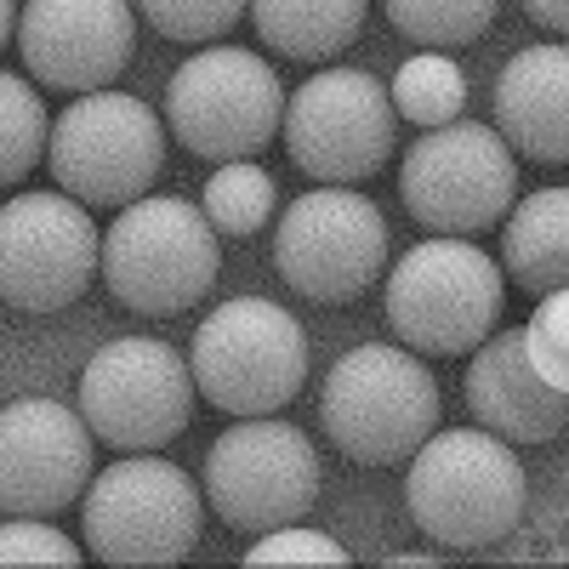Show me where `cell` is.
Here are the masks:
<instances>
[{"label": "cell", "instance_id": "cell-1", "mask_svg": "<svg viewBox=\"0 0 569 569\" xmlns=\"http://www.w3.org/2000/svg\"><path fill=\"white\" fill-rule=\"evenodd\" d=\"M525 467L507 450V439L485 427H450L427 433L410 450L405 507L410 525L439 547H496L525 518Z\"/></svg>", "mask_w": 569, "mask_h": 569}, {"label": "cell", "instance_id": "cell-2", "mask_svg": "<svg viewBox=\"0 0 569 569\" xmlns=\"http://www.w3.org/2000/svg\"><path fill=\"white\" fill-rule=\"evenodd\" d=\"M98 273L109 297L137 313H182L194 308L222 273V233L188 200L154 194L120 206L114 228L98 246Z\"/></svg>", "mask_w": 569, "mask_h": 569}, {"label": "cell", "instance_id": "cell-3", "mask_svg": "<svg viewBox=\"0 0 569 569\" xmlns=\"http://www.w3.org/2000/svg\"><path fill=\"white\" fill-rule=\"evenodd\" d=\"M507 308V279L490 251L472 240H433L410 246L388 273V325L410 353H472Z\"/></svg>", "mask_w": 569, "mask_h": 569}, {"label": "cell", "instance_id": "cell-4", "mask_svg": "<svg viewBox=\"0 0 569 569\" xmlns=\"http://www.w3.org/2000/svg\"><path fill=\"white\" fill-rule=\"evenodd\" d=\"M325 439L359 467H399L439 427V382L405 348L365 342L342 353L319 393Z\"/></svg>", "mask_w": 569, "mask_h": 569}, {"label": "cell", "instance_id": "cell-5", "mask_svg": "<svg viewBox=\"0 0 569 569\" xmlns=\"http://www.w3.org/2000/svg\"><path fill=\"white\" fill-rule=\"evenodd\" d=\"M46 166L86 211H120L166 171V126L142 98L80 91L46 131Z\"/></svg>", "mask_w": 569, "mask_h": 569}, {"label": "cell", "instance_id": "cell-6", "mask_svg": "<svg viewBox=\"0 0 569 569\" xmlns=\"http://www.w3.org/2000/svg\"><path fill=\"white\" fill-rule=\"evenodd\" d=\"M188 376L228 416H273L308 382V337L284 308L233 297L200 319Z\"/></svg>", "mask_w": 569, "mask_h": 569}, {"label": "cell", "instance_id": "cell-7", "mask_svg": "<svg viewBox=\"0 0 569 569\" xmlns=\"http://www.w3.org/2000/svg\"><path fill=\"white\" fill-rule=\"evenodd\" d=\"M399 200L405 211L450 240L501 228V217L518 200V160L501 142V131L479 120H445L427 126V137L410 142L399 160Z\"/></svg>", "mask_w": 569, "mask_h": 569}, {"label": "cell", "instance_id": "cell-8", "mask_svg": "<svg viewBox=\"0 0 569 569\" xmlns=\"http://www.w3.org/2000/svg\"><path fill=\"white\" fill-rule=\"evenodd\" d=\"M284 86L279 74L240 46H206L166 86V126L200 160H257L279 137Z\"/></svg>", "mask_w": 569, "mask_h": 569}, {"label": "cell", "instance_id": "cell-9", "mask_svg": "<svg viewBox=\"0 0 569 569\" xmlns=\"http://www.w3.org/2000/svg\"><path fill=\"white\" fill-rule=\"evenodd\" d=\"M86 547L103 563H182L200 541L194 479L149 450L103 467L86 485Z\"/></svg>", "mask_w": 569, "mask_h": 569}, {"label": "cell", "instance_id": "cell-10", "mask_svg": "<svg viewBox=\"0 0 569 569\" xmlns=\"http://www.w3.org/2000/svg\"><path fill=\"white\" fill-rule=\"evenodd\" d=\"M206 501L228 530L246 536L302 525L319 501L313 439L279 416H240L206 456Z\"/></svg>", "mask_w": 569, "mask_h": 569}, {"label": "cell", "instance_id": "cell-11", "mask_svg": "<svg viewBox=\"0 0 569 569\" xmlns=\"http://www.w3.org/2000/svg\"><path fill=\"white\" fill-rule=\"evenodd\" d=\"M273 268L308 302H353L388 268V222L370 194L313 188L291 200L273 228Z\"/></svg>", "mask_w": 569, "mask_h": 569}, {"label": "cell", "instance_id": "cell-12", "mask_svg": "<svg viewBox=\"0 0 569 569\" xmlns=\"http://www.w3.org/2000/svg\"><path fill=\"white\" fill-rule=\"evenodd\" d=\"M284 154L313 182H365L388 166L399 142V114L388 86L365 69H319L284 98Z\"/></svg>", "mask_w": 569, "mask_h": 569}, {"label": "cell", "instance_id": "cell-13", "mask_svg": "<svg viewBox=\"0 0 569 569\" xmlns=\"http://www.w3.org/2000/svg\"><path fill=\"white\" fill-rule=\"evenodd\" d=\"M80 416L109 450H166L194 421V376L154 337H120L80 370Z\"/></svg>", "mask_w": 569, "mask_h": 569}, {"label": "cell", "instance_id": "cell-14", "mask_svg": "<svg viewBox=\"0 0 569 569\" xmlns=\"http://www.w3.org/2000/svg\"><path fill=\"white\" fill-rule=\"evenodd\" d=\"M103 233L69 194H18L0 206V302L58 313L91 291Z\"/></svg>", "mask_w": 569, "mask_h": 569}, {"label": "cell", "instance_id": "cell-15", "mask_svg": "<svg viewBox=\"0 0 569 569\" xmlns=\"http://www.w3.org/2000/svg\"><path fill=\"white\" fill-rule=\"evenodd\" d=\"M91 485V427L58 399H12L0 410V512L52 518Z\"/></svg>", "mask_w": 569, "mask_h": 569}, {"label": "cell", "instance_id": "cell-16", "mask_svg": "<svg viewBox=\"0 0 569 569\" xmlns=\"http://www.w3.org/2000/svg\"><path fill=\"white\" fill-rule=\"evenodd\" d=\"M131 0H29L18 12L23 69L52 91H103L131 63Z\"/></svg>", "mask_w": 569, "mask_h": 569}, {"label": "cell", "instance_id": "cell-17", "mask_svg": "<svg viewBox=\"0 0 569 569\" xmlns=\"http://www.w3.org/2000/svg\"><path fill=\"white\" fill-rule=\"evenodd\" d=\"M467 410L496 439L547 445L569 421V393L525 359V330H490L467 365Z\"/></svg>", "mask_w": 569, "mask_h": 569}, {"label": "cell", "instance_id": "cell-18", "mask_svg": "<svg viewBox=\"0 0 569 569\" xmlns=\"http://www.w3.org/2000/svg\"><path fill=\"white\" fill-rule=\"evenodd\" d=\"M501 142L536 166L569 160V52L563 46H525L496 74Z\"/></svg>", "mask_w": 569, "mask_h": 569}, {"label": "cell", "instance_id": "cell-19", "mask_svg": "<svg viewBox=\"0 0 569 569\" xmlns=\"http://www.w3.org/2000/svg\"><path fill=\"white\" fill-rule=\"evenodd\" d=\"M501 268L530 297L569 284V194L563 188H536V194L512 200V211L501 217Z\"/></svg>", "mask_w": 569, "mask_h": 569}, {"label": "cell", "instance_id": "cell-20", "mask_svg": "<svg viewBox=\"0 0 569 569\" xmlns=\"http://www.w3.org/2000/svg\"><path fill=\"white\" fill-rule=\"evenodd\" d=\"M370 0H251L262 46L291 63H325L348 52L365 29Z\"/></svg>", "mask_w": 569, "mask_h": 569}, {"label": "cell", "instance_id": "cell-21", "mask_svg": "<svg viewBox=\"0 0 569 569\" xmlns=\"http://www.w3.org/2000/svg\"><path fill=\"white\" fill-rule=\"evenodd\" d=\"M388 23L410 40L427 46V52H450V46L479 40L496 23L501 0H382Z\"/></svg>", "mask_w": 569, "mask_h": 569}, {"label": "cell", "instance_id": "cell-22", "mask_svg": "<svg viewBox=\"0 0 569 569\" xmlns=\"http://www.w3.org/2000/svg\"><path fill=\"white\" fill-rule=\"evenodd\" d=\"M217 233H228V240H251V233L268 228L273 217V177L257 166V160H228L211 182H206V206Z\"/></svg>", "mask_w": 569, "mask_h": 569}, {"label": "cell", "instance_id": "cell-23", "mask_svg": "<svg viewBox=\"0 0 569 569\" xmlns=\"http://www.w3.org/2000/svg\"><path fill=\"white\" fill-rule=\"evenodd\" d=\"M461 109H467V74L445 52H416L399 69L393 114H405L416 126H445V120H461Z\"/></svg>", "mask_w": 569, "mask_h": 569}, {"label": "cell", "instance_id": "cell-24", "mask_svg": "<svg viewBox=\"0 0 569 569\" xmlns=\"http://www.w3.org/2000/svg\"><path fill=\"white\" fill-rule=\"evenodd\" d=\"M46 154V103L23 74L0 69V188L23 182Z\"/></svg>", "mask_w": 569, "mask_h": 569}, {"label": "cell", "instance_id": "cell-25", "mask_svg": "<svg viewBox=\"0 0 569 569\" xmlns=\"http://www.w3.org/2000/svg\"><path fill=\"white\" fill-rule=\"evenodd\" d=\"M251 0H137V12L149 18L154 34L166 40H222L233 23L246 18Z\"/></svg>", "mask_w": 569, "mask_h": 569}, {"label": "cell", "instance_id": "cell-26", "mask_svg": "<svg viewBox=\"0 0 569 569\" xmlns=\"http://www.w3.org/2000/svg\"><path fill=\"white\" fill-rule=\"evenodd\" d=\"M525 359L547 376L552 388L569 393V297L563 291L536 297V313L525 325Z\"/></svg>", "mask_w": 569, "mask_h": 569}, {"label": "cell", "instance_id": "cell-27", "mask_svg": "<svg viewBox=\"0 0 569 569\" xmlns=\"http://www.w3.org/2000/svg\"><path fill=\"white\" fill-rule=\"evenodd\" d=\"M0 563H34V569L58 563V569H74L80 563V547L63 530L46 525V518L12 512L7 525H0Z\"/></svg>", "mask_w": 569, "mask_h": 569}, {"label": "cell", "instance_id": "cell-28", "mask_svg": "<svg viewBox=\"0 0 569 569\" xmlns=\"http://www.w3.org/2000/svg\"><path fill=\"white\" fill-rule=\"evenodd\" d=\"M251 569H268V563H325V569H342L348 563V547H337L319 530H302V525H279V530H262V541L246 552Z\"/></svg>", "mask_w": 569, "mask_h": 569}, {"label": "cell", "instance_id": "cell-29", "mask_svg": "<svg viewBox=\"0 0 569 569\" xmlns=\"http://www.w3.org/2000/svg\"><path fill=\"white\" fill-rule=\"evenodd\" d=\"M518 7H525L547 34H563L569 29V0H518Z\"/></svg>", "mask_w": 569, "mask_h": 569}, {"label": "cell", "instance_id": "cell-30", "mask_svg": "<svg viewBox=\"0 0 569 569\" xmlns=\"http://www.w3.org/2000/svg\"><path fill=\"white\" fill-rule=\"evenodd\" d=\"M18 34V0H0V46Z\"/></svg>", "mask_w": 569, "mask_h": 569}, {"label": "cell", "instance_id": "cell-31", "mask_svg": "<svg viewBox=\"0 0 569 569\" xmlns=\"http://www.w3.org/2000/svg\"><path fill=\"white\" fill-rule=\"evenodd\" d=\"M388 563H393V569H410V563H416V569H427L433 558H427V552H399V558H388Z\"/></svg>", "mask_w": 569, "mask_h": 569}]
</instances>
